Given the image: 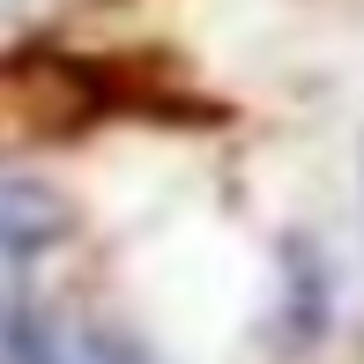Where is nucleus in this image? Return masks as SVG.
<instances>
[{"label": "nucleus", "instance_id": "obj_2", "mask_svg": "<svg viewBox=\"0 0 364 364\" xmlns=\"http://www.w3.org/2000/svg\"><path fill=\"white\" fill-rule=\"evenodd\" d=\"M0 364H134L112 335H97L90 320H68V312H30L15 320L8 357Z\"/></svg>", "mask_w": 364, "mask_h": 364}, {"label": "nucleus", "instance_id": "obj_3", "mask_svg": "<svg viewBox=\"0 0 364 364\" xmlns=\"http://www.w3.org/2000/svg\"><path fill=\"white\" fill-rule=\"evenodd\" d=\"M75 230V201L38 178H0V260H23V253H45Z\"/></svg>", "mask_w": 364, "mask_h": 364}, {"label": "nucleus", "instance_id": "obj_1", "mask_svg": "<svg viewBox=\"0 0 364 364\" xmlns=\"http://www.w3.org/2000/svg\"><path fill=\"white\" fill-rule=\"evenodd\" d=\"M97 105H105V90L75 60H15V68H0V149L75 134L97 119Z\"/></svg>", "mask_w": 364, "mask_h": 364}]
</instances>
